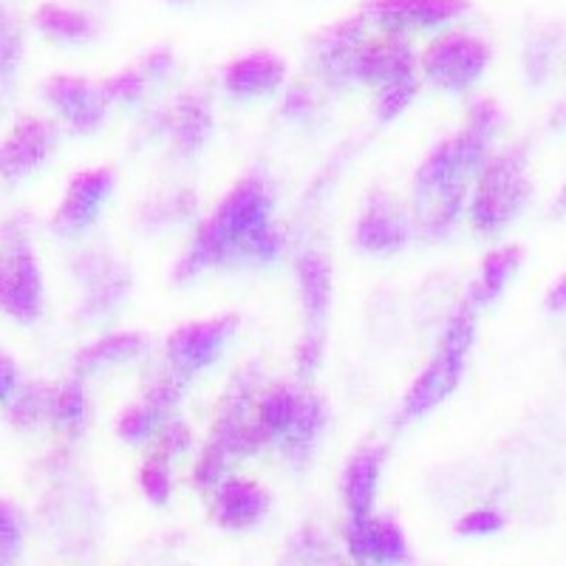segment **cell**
I'll return each mask as SVG.
<instances>
[{
	"instance_id": "obj_33",
	"label": "cell",
	"mask_w": 566,
	"mask_h": 566,
	"mask_svg": "<svg viewBox=\"0 0 566 566\" xmlns=\"http://www.w3.org/2000/svg\"><path fill=\"white\" fill-rule=\"evenodd\" d=\"M179 399H181V380H159L154 382V388L148 391L145 402H148V406L161 417L165 411L179 406Z\"/></svg>"
},
{
	"instance_id": "obj_9",
	"label": "cell",
	"mask_w": 566,
	"mask_h": 566,
	"mask_svg": "<svg viewBox=\"0 0 566 566\" xmlns=\"http://www.w3.org/2000/svg\"><path fill=\"white\" fill-rule=\"evenodd\" d=\"M52 125L43 119H20L12 134L0 145V176L9 181H18L38 170L43 159L52 150Z\"/></svg>"
},
{
	"instance_id": "obj_1",
	"label": "cell",
	"mask_w": 566,
	"mask_h": 566,
	"mask_svg": "<svg viewBox=\"0 0 566 566\" xmlns=\"http://www.w3.org/2000/svg\"><path fill=\"white\" fill-rule=\"evenodd\" d=\"M272 190L264 179H244L232 187L219 210L201 224L193 247L176 266V281L187 283L199 277L207 266L219 264L232 252L244 250L252 232L270 224Z\"/></svg>"
},
{
	"instance_id": "obj_25",
	"label": "cell",
	"mask_w": 566,
	"mask_h": 566,
	"mask_svg": "<svg viewBox=\"0 0 566 566\" xmlns=\"http://www.w3.org/2000/svg\"><path fill=\"white\" fill-rule=\"evenodd\" d=\"M9 399H12L9 417H12V422L20 424V428H29V424L40 422L45 413L54 411V388L43 386V382H38V386L32 382V386H27L23 391L14 388V394Z\"/></svg>"
},
{
	"instance_id": "obj_21",
	"label": "cell",
	"mask_w": 566,
	"mask_h": 566,
	"mask_svg": "<svg viewBox=\"0 0 566 566\" xmlns=\"http://www.w3.org/2000/svg\"><path fill=\"white\" fill-rule=\"evenodd\" d=\"M323 422H326V411H323V402L317 397H301L297 399V411L292 417L290 428L281 433L286 451L292 459H303L312 451L315 439L321 437Z\"/></svg>"
},
{
	"instance_id": "obj_32",
	"label": "cell",
	"mask_w": 566,
	"mask_h": 566,
	"mask_svg": "<svg viewBox=\"0 0 566 566\" xmlns=\"http://www.w3.org/2000/svg\"><path fill=\"white\" fill-rule=\"evenodd\" d=\"M142 490H145V495H148L150 502L154 504H165L168 502V495H170V476H168V470L161 468L159 462H150L142 468Z\"/></svg>"
},
{
	"instance_id": "obj_27",
	"label": "cell",
	"mask_w": 566,
	"mask_h": 566,
	"mask_svg": "<svg viewBox=\"0 0 566 566\" xmlns=\"http://www.w3.org/2000/svg\"><path fill=\"white\" fill-rule=\"evenodd\" d=\"M413 94H417L413 74L386 83V88H382V94H380V103H377V114H380V119H386L388 123V119H394V116L402 114V111L411 105Z\"/></svg>"
},
{
	"instance_id": "obj_4",
	"label": "cell",
	"mask_w": 566,
	"mask_h": 566,
	"mask_svg": "<svg viewBox=\"0 0 566 566\" xmlns=\"http://www.w3.org/2000/svg\"><path fill=\"white\" fill-rule=\"evenodd\" d=\"M490 60V45L473 34H444L422 54V69L433 85L462 91L476 83Z\"/></svg>"
},
{
	"instance_id": "obj_20",
	"label": "cell",
	"mask_w": 566,
	"mask_h": 566,
	"mask_svg": "<svg viewBox=\"0 0 566 566\" xmlns=\"http://www.w3.org/2000/svg\"><path fill=\"white\" fill-rule=\"evenodd\" d=\"M145 348V337L139 332H119V335H108L103 340L91 343L77 354V371L91 374L103 366H114V363H125Z\"/></svg>"
},
{
	"instance_id": "obj_36",
	"label": "cell",
	"mask_w": 566,
	"mask_h": 566,
	"mask_svg": "<svg viewBox=\"0 0 566 566\" xmlns=\"http://www.w3.org/2000/svg\"><path fill=\"white\" fill-rule=\"evenodd\" d=\"M18 388V371H14V363L9 360L7 354L0 352V402H7L9 397Z\"/></svg>"
},
{
	"instance_id": "obj_13",
	"label": "cell",
	"mask_w": 566,
	"mask_h": 566,
	"mask_svg": "<svg viewBox=\"0 0 566 566\" xmlns=\"http://www.w3.org/2000/svg\"><path fill=\"white\" fill-rule=\"evenodd\" d=\"M270 510V493L247 479H230L216 495V522L227 530H244L261 522Z\"/></svg>"
},
{
	"instance_id": "obj_15",
	"label": "cell",
	"mask_w": 566,
	"mask_h": 566,
	"mask_svg": "<svg viewBox=\"0 0 566 566\" xmlns=\"http://www.w3.org/2000/svg\"><path fill=\"white\" fill-rule=\"evenodd\" d=\"M408 241V227L397 207L377 196L357 221V244L366 252H394Z\"/></svg>"
},
{
	"instance_id": "obj_28",
	"label": "cell",
	"mask_w": 566,
	"mask_h": 566,
	"mask_svg": "<svg viewBox=\"0 0 566 566\" xmlns=\"http://www.w3.org/2000/svg\"><path fill=\"white\" fill-rule=\"evenodd\" d=\"M23 544V515L12 502H0V560H12Z\"/></svg>"
},
{
	"instance_id": "obj_30",
	"label": "cell",
	"mask_w": 566,
	"mask_h": 566,
	"mask_svg": "<svg viewBox=\"0 0 566 566\" xmlns=\"http://www.w3.org/2000/svg\"><path fill=\"white\" fill-rule=\"evenodd\" d=\"M142 88H145V71L139 69H125L103 83L105 99H116V103H134L142 97Z\"/></svg>"
},
{
	"instance_id": "obj_39",
	"label": "cell",
	"mask_w": 566,
	"mask_h": 566,
	"mask_svg": "<svg viewBox=\"0 0 566 566\" xmlns=\"http://www.w3.org/2000/svg\"><path fill=\"white\" fill-rule=\"evenodd\" d=\"M310 108H312L310 97H303L301 91H292L290 99H286V114L301 116V114H306V111H310Z\"/></svg>"
},
{
	"instance_id": "obj_6",
	"label": "cell",
	"mask_w": 566,
	"mask_h": 566,
	"mask_svg": "<svg viewBox=\"0 0 566 566\" xmlns=\"http://www.w3.org/2000/svg\"><path fill=\"white\" fill-rule=\"evenodd\" d=\"M239 315H221L176 328L168 340L170 363H174L176 371L181 374L201 371V368L210 366V363L224 352V346L230 343V337L239 332Z\"/></svg>"
},
{
	"instance_id": "obj_10",
	"label": "cell",
	"mask_w": 566,
	"mask_h": 566,
	"mask_svg": "<svg viewBox=\"0 0 566 566\" xmlns=\"http://www.w3.org/2000/svg\"><path fill=\"white\" fill-rule=\"evenodd\" d=\"M348 74L368 80V83H391L408 77L413 71V54L402 40L382 38L374 43H357L348 54Z\"/></svg>"
},
{
	"instance_id": "obj_12",
	"label": "cell",
	"mask_w": 566,
	"mask_h": 566,
	"mask_svg": "<svg viewBox=\"0 0 566 566\" xmlns=\"http://www.w3.org/2000/svg\"><path fill=\"white\" fill-rule=\"evenodd\" d=\"M348 547L360 560H386V564H399L408 560V544L402 530L388 518H357L348 530Z\"/></svg>"
},
{
	"instance_id": "obj_16",
	"label": "cell",
	"mask_w": 566,
	"mask_h": 566,
	"mask_svg": "<svg viewBox=\"0 0 566 566\" xmlns=\"http://www.w3.org/2000/svg\"><path fill=\"white\" fill-rule=\"evenodd\" d=\"M380 448H368V451L354 453L352 462H348L346 479H343V495H346V504L352 510V518H366L368 510H371L377 482H380Z\"/></svg>"
},
{
	"instance_id": "obj_19",
	"label": "cell",
	"mask_w": 566,
	"mask_h": 566,
	"mask_svg": "<svg viewBox=\"0 0 566 566\" xmlns=\"http://www.w3.org/2000/svg\"><path fill=\"white\" fill-rule=\"evenodd\" d=\"M297 281H301L303 303L310 310L312 321H323L332 301V266L317 252H306L297 261Z\"/></svg>"
},
{
	"instance_id": "obj_34",
	"label": "cell",
	"mask_w": 566,
	"mask_h": 566,
	"mask_svg": "<svg viewBox=\"0 0 566 566\" xmlns=\"http://www.w3.org/2000/svg\"><path fill=\"white\" fill-rule=\"evenodd\" d=\"M20 57V38L9 18L0 12V71H9Z\"/></svg>"
},
{
	"instance_id": "obj_17",
	"label": "cell",
	"mask_w": 566,
	"mask_h": 566,
	"mask_svg": "<svg viewBox=\"0 0 566 566\" xmlns=\"http://www.w3.org/2000/svg\"><path fill=\"white\" fill-rule=\"evenodd\" d=\"M518 264H522V247H504V250H495L493 255H488L473 290H470V303L476 310L484 303H493L504 292L510 277L515 275Z\"/></svg>"
},
{
	"instance_id": "obj_37",
	"label": "cell",
	"mask_w": 566,
	"mask_h": 566,
	"mask_svg": "<svg viewBox=\"0 0 566 566\" xmlns=\"http://www.w3.org/2000/svg\"><path fill=\"white\" fill-rule=\"evenodd\" d=\"M321 352H323V343L321 337L312 335L303 340L301 352H297V363H301V371H312V368L317 366V360H321Z\"/></svg>"
},
{
	"instance_id": "obj_11",
	"label": "cell",
	"mask_w": 566,
	"mask_h": 566,
	"mask_svg": "<svg viewBox=\"0 0 566 566\" xmlns=\"http://www.w3.org/2000/svg\"><path fill=\"white\" fill-rule=\"evenodd\" d=\"M464 9L468 0H368L366 12L388 27H439Z\"/></svg>"
},
{
	"instance_id": "obj_35",
	"label": "cell",
	"mask_w": 566,
	"mask_h": 566,
	"mask_svg": "<svg viewBox=\"0 0 566 566\" xmlns=\"http://www.w3.org/2000/svg\"><path fill=\"white\" fill-rule=\"evenodd\" d=\"M190 448V431H187V424L174 422L170 428H165L161 433V453L165 457H179Z\"/></svg>"
},
{
	"instance_id": "obj_22",
	"label": "cell",
	"mask_w": 566,
	"mask_h": 566,
	"mask_svg": "<svg viewBox=\"0 0 566 566\" xmlns=\"http://www.w3.org/2000/svg\"><path fill=\"white\" fill-rule=\"evenodd\" d=\"M34 20H38L40 32L54 40H65V43H83V40H91L97 34V27L88 14L60 7V3H43Z\"/></svg>"
},
{
	"instance_id": "obj_24",
	"label": "cell",
	"mask_w": 566,
	"mask_h": 566,
	"mask_svg": "<svg viewBox=\"0 0 566 566\" xmlns=\"http://www.w3.org/2000/svg\"><path fill=\"white\" fill-rule=\"evenodd\" d=\"M297 394L286 386H277L261 399V408H258V431L270 437H281L286 428H290L292 417L297 411Z\"/></svg>"
},
{
	"instance_id": "obj_2",
	"label": "cell",
	"mask_w": 566,
	"mask_h": 566,
	"mask_svg": "<svg viewBox=\"0 0 566 566\" xmlns=\"http://www.w3.org/2000/svg\"><path fill=\"white\" fill-rule=\"evenodd\" d=\"M473 335H476V306L468 301L444 328L442 346H439L431 366L419 374L411 391L406 394L399 422H413V419L431 413L439 402H444L457 391L459 380H462L464 360H468V352L473 346Z\"/></svg>"
},
{
	"instance_id": "obj_3",
	"label": "cell",
	"mask_w": 566,
	"mask_h": 566,
	"mask_svg": "<svg viewBox=\"0 0 566 566\" xmlns=\"http://www.w3.org/2000/svg\"><path fill=\"white\" fill-rule=\"evenodd\" d=\"M530 193L527 159L524 150L515 148L490 161L484 179L473 201V224L479 232L502 230L515 212L522 210Z\"/></svg>"
},
{
	"instance_id": "obj_23",
	"label": "cell",
	"mask_w": 566,
	"mask_h": 566,
	"mask_svg": "<svg viewBox=\"0 0 566 566\" xmlns=\"http://www.w3.org/2000/svg\"><path fill=\"white\" fill-rule=\"evenodd\" d=\"M212 130L210 111H207L205 99L199 97H181L174 108V134L176 145L185 154H196L207 142Z\"/></svg>"
},
{
	"instance_id": "obj_29",
	"label": "cell",
	"mask_w": 566,
	"mask_h": 566,
	"mask_svg": "<svg viewBox=\"0 0 566 566\" xmlns=\"http://www.w3.org/2000/svg\"><path fill=\"white\" fill-rule=\"evenodd\" d=\"M156 419H159V413H156L148 402H139V406H130L128 411L119 417L116 431H119V437H123L125 442H142V439L154 431Z\"/></svg>"
},
{
	"instance_id": "obj_18",
	"label": "cell",
	"mask_w": 566,
	"mask_h": 566,
	"mask_svg": "<svg viewBox=\"0 0 566 566\" xmlns=\"http://www.w3.org/2000/svg\"><path fill=\"white\" fill-rule=\"evenodd\" d=\"M97 270H91V286H88V301H85L83 312L85 315H105V312L116 310L125 301L128 292V270L111 264L105 258H94Z\"/></svg>"
},
{
	"instance_id": "obj_40",
	"label": "cell",
	"mask_w": 566,
	"mask_h": 566,
	"mask_svg": "<svg viewBox=\"0 0 566 566\" xmlns=\"http://www.w3.org/2000/svg\"><path fill=\"white\" fill-rule=\"evenodd\" d=\"M549 310L553 312H564V281H558V286L553 290V297H549Z\"/></svg>"
},
{
	"instance_id": "obj_14",
	"label": "cell",
	"mask_w": 566,
	"mask_h": 566,
	"mask_svg": "<svg viewBox=\"0 0 566 566\" xmlns=\"http://www.w3.org/2000/svg\"><path fill=\"white\" fill-rule=\"evenodd\" d=\"M286 77V63L272 52H252L227 65L224 85L232 97H258L270 94Z\"/></svg>"
},
{
	"instance_id": "obj_38",
	"label": "cell",
	"mask_w": 566,
	"mask_h": 566,
	"mask_svg": "<svg viewBox=\"0 0 566 566\" xmlns=\"http://www.w3.org/2000/svg\"><path fill=\"white\" fill-rule=\"evenodd\" d=\"M170 65H174V54H170L168 49H159V52L150 54L148 63H145V77H161Z\"/></svg>"
},
{
	"instance_id": "obj_7",
	"label": "cell",
	"mask_w": 566,
	"mask_h": 566,
	"mask_svg": "<svg viewBox=\"0 0 566 566\" xmlns=\"http://www.w3.org/2000/svg\"><path fill=\"white\" fill-rule=\"evenodd\" d=\"M111 190H114V174L108 168L83 170V174L74 176L69 190H65L63 205H60L57 216H54L52 230L65 235V239L88 230L99 216V210H103L105 201H108Z\"/></svg>"
},
{
	"instance_id": "obj_26",
	"label": "cell",
	"mask_w": 566,
	"mask_h": 566,
	"mask_svg": "<svg viewBox=\"0 0 566 566\" xmlns=\"http://www.w3.org/2000/svg\"><path fill=\"white\" fill-rule=\"evenodd\" d=\"M54 417L69 428H77L85 419V391L80 380H69L60 391H54Z\"/></svg>"
},
{
	"instance_id": "obj_31",
	"label": "cell",
	"mask_w": 566,
	"mask_h": 566,
	"mask_svg": "<svg viewBox=\"0 0 566 566\" xmlns=\"http://www.w3.org/2000/svg\"><path fill=\"white\" fill-rule=\"evenodd\" d=\"M504 527V515L495 510H473V513L462 515L457 524L459 535H470V538H484Z\"/></svg>"
},
{
	"instance_id": "obj_8",
	"label": "cell",
	"mask_w": 566,
	"mask_h": 566,
	"mask_svg": "<svg viewBox=\"0 0 566 566\" xmlns=\"http://www.w3.org/2000/svg\"><path fill=\"white\" fill-rule=\"evenodd\" d=\"M45 99L54 111L69 119L77 130H94L105 116V94L103 85H94L83 77H71V74H57L45 83Z\"/></svg>"
},
{
	"instance_id": "obj_5",
	"label": "cell",
	"mask_w": 566,
	"mask_h": 566,
	"mask_svg": "<svg viewBox=\"0 0 566 566\" xmlns=\"http://www.w3.org/2000/svg\"><path fill=\"white\" fill-rule=\"evenodd\" d=\"M0 310L20 323L38 321L43 312V277L27 244L0 252Z\"/></svg>"
}]
</instances>
